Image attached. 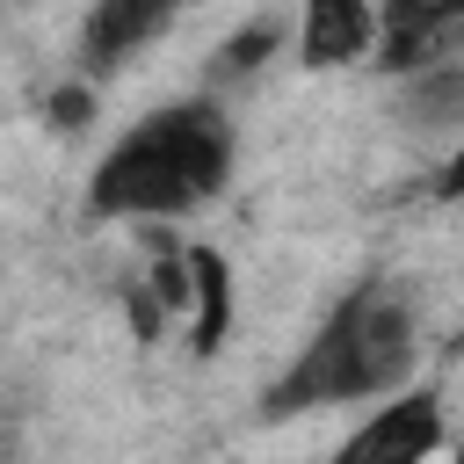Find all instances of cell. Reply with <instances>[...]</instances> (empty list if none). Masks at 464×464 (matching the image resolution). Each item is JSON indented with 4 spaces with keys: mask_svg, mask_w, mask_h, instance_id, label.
Here are the masks:
<instances>
[{
    "mask_svg": "<svg viewBox=\"0 0 464 464\" xmlns=\"http://www.w3.org/2000/svg\"><path fill=\"white\" fill-rule=\"evenodd\" d=\"M232 160H239V130L210 94L167 102L102 152V167L87 174V210L138 225L188 218L232 181Z\"/></svg>",
    "mask_w": 464,
    "mask_h": 464,
    "instance_id": "cell-2",
    "label": "cell"
},
{
    "mask_svg": "<svg viewBox=\"0 0 464 464\" xmlns=\"http://www.w3.org/2000/svg\"><path fill=\"white\" fill-rule=\"evenodd\" d=\"M174 14H181V0H94L87 22H80V65H87L94 80L116 72V65L138 58Z\"/></svg>",
    "mask_w": 464,
    "mask_h": 464,
    "instance_id": "cell-6",
    "label": "cell"
},
{
    "mask_svg": "<svg viewBox=\"0 0 464 464\" xmlns=\"http://www.w3.org/2000/svg\"><path fill=\"white\" fill-rule=\"evenodd\" d=\"M377 22H384L377 0H304V14H297V65L304 72H334V65L370 58L377 51Z\"/></svg>",
    "mask_w": 464,
    "mask_h": 464,
    "instance_id": "cell-5",
    "label": "cell"
},
{
    "mask_svg": "<svg viewBox=\"0 0 464 464\" xmlns=\"http://www.w3.org/2000/svg\"><path fill=\"white\" fill-rule=\"evenodd\" d=\"M87 109H94V94H87V87H58V94H51V116H58L65 130H80V123H87Z\"/></svg>",
    "mask_w": 464,
    "mask_h": 464,
    "instance_id": "cell-9",
    "label": "cell"
},
{
    "mask_svg": "<svg viewBox=\"0 0 464 464\" xmlns=\"http://www.w3.org/2000/svg\"><path fill=\"white\" fill-rule=\"evenodd\" d=\"M450 442V413H442V392H428V384H406V392H392L341 450H334V464H428L435 450Z\"/></svg>",
    "mask_w": 464,
    "mask_h": 464,
    "instance_id": "cell-4",
    "label": "cell"
},
{
    "mask_svg": "<svg viewBox=\"0 0 464 464\" xmlns=\"http://www.w3.org/2000/svg\"><path fill=\"white\" fill-rule=\"evenodd\" d=\"M188 268H196V326H188V348L196 355H218V341L232 334V261L218 246H188Z\"/></svg>",
    "mask_w": 464,
    "mask_h": 464,
    "instance_id": "cell-7",
    "label": "cell"
},
{
    "mask_svg": "<svg viewBox=\"0 0 464 464\" xmlns=\"http://www.w3.org/2000/svg\"><path fill=\"white\" fill-rule=\"evenodd\" d=\"M276 44H283V29H276V22H254V29H239V36L218 51V80H246V72H254V65H261Z\"/></svg>",
    "mask_w": 464,
    "mask_h": 464,
    "instance_id": "cell-8",
    "label": "cell"
},
{
    "mask_svg": "<svg viewBox=\"0 0 464 464\" xmlns=\"http://www.w3.org/2000/svg\"><path fill=\"white\" fill-rule=\"evenodd\" d=\"M435 196H450V203L464 196V145H457V152L442 160V174H435Z\"/></svg>",
    "mask_w": 464,
    "mask_h": 464,
    "instance_id": "cell-10",
    "label": "cell"
},
{
    "mask_svg": "<svg viewBox=\"0 0 464 464\" xmlns=\"http://www.w3.org/2000/svg\"><path fill=\"white\" fill-rule=\"evenodd\" d=\"M450 464H464V450H457V457H450Z\"/></svg>",
    "mask_w": 464,
    "mask_h": 464,
    "instance_id": "cell-11",
    "label": "cell"
},
{
    "mask_svg": "<svg viewBox=\"0 0 464 464\" xmlns=\"http://www.w3.org/2000/svg\"><path fill=\"white\" fill-rule=\"evenodd\" d=\"M413 362H420V312H413V290L392 283V276H370V283H355V290L312 326V341L290 355V370L261 392V420L392 399V392H406Z\"/></svg>",
    "mask_w": 464,
    "mask_h": 464,
    "instance_id": "cell-1",
    "label": "cell"
},
{
    "mask_svg": "<svg viewBox=\"0 0 464 464\" xmlns=\"http://www.w3.org/2000/svg\"><path fill=\"white\" fill-rule=\"evenodd\" d=\"M464 65V0H384L377 22V72L428 80Z\"/></svg>",
    "mask_w": 464,
    "mask_h": 464,
    "instance_id": "cell-3",
    "label": "cell"
}]
</instances>
